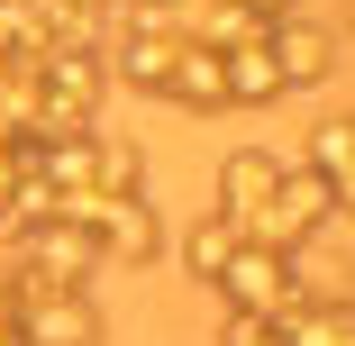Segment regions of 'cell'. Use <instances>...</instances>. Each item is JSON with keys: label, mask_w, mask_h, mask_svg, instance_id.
<instances>
[{"label": "cell", "mask_w": 355, "mask_h": 346, "mask_svg": "<svg viewBox=\"0 0 355 346\" xmlns=\"http://www.w3.org/2000/svg\"><path fill=\"white\" fill-rule=\"evenodd\" d=\"M337 228V200H328V173H310V164H282V182H273V200L246 219V237L255 246H310V237H328Z\"/></svg>", "instance_id": "6da1fadb"}, {"label": "cell", "mask_w": 355, "mask_h": 346, "mask_svg": "<svg viewBox=\"0 0 355 346\" xmlns=\"http://www.w3.org/2000/svg\"><path fill=\"white\" fill-rule=\"evenodd\" d=\"M264 55H273L282 92H319V83H337L346 37H337L328 19H310V10H292V19H273V28H264Z\"/></svg>", "instance_id": "7a4b0ae2"}, {"label": "cell", "mask_w": 355, "mask_h": 346, "mask_svg": "<svg viewBox=\"0 0 355 346\" xmlns=\"http://www.w3.org/2000/svg\"><path fill=\"white\" fill-rule=\"evenodd\" d=\"M19 346H110L101 292H19Z\"/></svg>", "instance_id": "3957f363"}, {"label": "cell", "mask_w": 355, "mask_h": 346, "mask_svg": "<svg viewBox=\"0 0 355 346\" xmlns=\"http://www.w3.org/2000/svg\"><path fill=\"white\" fill-rule=\"evenodd\" d=\"M209 283H219V301H228V310L282 319V310H292V255H282V246H255V237H237V255L209 273Z\"/></svg>", "instance_id": "277c9868"}, {"label": "cell", "mask_w": 355, "mask_h": 346, "mask_svg": "<svg viewBox=\"0 0 355 346\" xmlns=\"http://www.w3.org/2000/svg\"><path fill=\"white\" fill-rule=\"evenodd\" d=\"M92 237H101V264H110V273H146V264H155V255L173 246L146 191H137V200H110V210H101V228H92Z\"/></svg>", "instance_id": "5b68a950"}, {"label": "cell", "mask_w": 355, "mask_h": 346, "mask_svg": "<svg viewBox=\"0 0 355 346\" xmlns=\"http://www.w3.org/2000/svg\"><path fill=\"white\" fill-rule=\"evenodd\" d=\"M273 182H282V155H273V146H237V155H219V210L246 228L264 200H273Z\"/></svg>", "instance_id": "8992f818"}, {"label": "cell", "mask_w": 355, "mask_h": 346, "mask_svg": "<svg viewBox=\"0 0 355 346\" xmlns=\"http://www.w3.org/2000/svg\"><path fill=\"white\" fill-rule=\"evenodd\" d=\"M173 64H182V37H119L110 46V83L146 92V101H173Z\"/></svg>", "instance_id": "52a82bcc"}, {"label": "cell", "mask_w": 355, "mask_h": 346, "mask_svg": "<svg viewBox=\"0 0 355 346\" xmlns=\"http://www.w3.org/2000/svg\"><path fill=\"white\" fill-rule=\"evenodd\" d=\"M173 101L182 110H228V64H219V46H200V37H182V64H173Z\"/></svg>", "instance_id": "ba28073f"}, {"label": "cell", "mask_w": 355, "mask_h": 346, "mask_svg": "<svg viewBox=\"0 0 355 346\" xmlns=\"http://www.w3.org/2000/svg\"><path fill=\"white\" fill-rule=\"evenodd\" d=\"M292 301H355V264L337 246H292Z\"/></svg>", "instance_id": "9c48e42d"}, {"label": "cell", "mask_w": 355, "mask_h": 346, "mask_svg": "<svg viewBox=\"0 0 355 346\" xmlns=\"http://www.w3.org/2000/svg\"><path fill=\"white\" fill-rule=\"evenodd\" d=\"M273 328L282 346H355V301H292Z\"/></svg>", "instance_id": "30bf717a"}, {"label": "cell", "mask_w": 355, "mask_h": 346, "mask_svg": "<svg viewBox=\"0 0 355 346\" xmlns=\"http://www.w3.org/2000/svg\"><path fill=\"white\" fill-rule=\"evenodd\" d=\"M92 191H110V200L146 191V155H137L128 137H110V128H92Z\"/></svg>", "instance_id": "8fae6325"}, {"label": "cell", "mask_w": 355, "mask_h": 346, "mask_svg": "<svg viewBox=\"0 0 355 346\" xmlns=\"http://www.w3.org/2000/svg\"><path fill=\"white\" fill-rule=\"evenodd\" d=\"M219 64H228V110H264V101H282V73H273L264 46H228Z\"/></svg>", "instance_id": "7c38bea8"}, {"label": "cell", "mask_w": 355, "mask_h": 346, "mask_svg": "<svg viewBox=\"0 0 355 346\" xmlns=\"http://www.w3.org/2000/svg\"><path fill=\"white\" fill-rule=\"evenodd\" d=\"M237 237H246V228H237L228 210H209V219H191V228H182V273H200V283H209V273H219V264L237 255Z\"/></svg>", "instance_id": "4fadbf2b"}, {"label": "cell", "mask_w": 355, "mask_h": 346, "mask_svg": "<svg viewBox=\"0 0 355 346\" xmlns=\"http://www.w3.org/2000/svg\"><path fill=\"white\" fill-rule=\"evenodd\" d=\"M301 164H310V173H337V164H355V110H337V119H319V128H310Z\"/></svg>", "instance_id": "5bb4252c"}, {"label": "cell", "mask_w": 355, "mask_h": 346, "mask_svg": "<svg viewBox=\"0 0 355 346\" xmlns=\"http://www.w3.org/2000/svg\"><path fill=\"white\" fill-rule=\"evenodd\" d=\"M219 346H282V328H273V319H255V310H228Z\"/></svg>", "instance_id": "9a60e30c"}, {"label": "cell", "mask_w": 355, "mask_h": 346, "mask_svg": "<svg viewBox=\"0 0 355 346\" xmlns=\"http://www.w3.org/2000/svg\"><path fill=\"white\" fill-rule=\"evenodd\" d=\"M328 200H337V219H355V164H337V173H328Z\"/></svg>", "instance_id": "2e32d148"}, {"label": "cell", "mask_w": 355, "mask_h": 346, "mask_svg": "<svg viewBox=\"0 0 355 346\" xmlns=\"http://www.w3.org/2000/svg\"><path fill=\"white\" fill-rule=\"evenodd\" d=\"M237 10H255V19L273 28V19H292V10H301V0H237Z\"/></svg>", "instance_id": "e0dca14e"}, {"label": "cell", "mask_w": 355, "mask_h": 346, "mask_svg": "<svg viewBox=\"0 0 355 346\" xmlns=\"http://www.w3.org/2000/svg\"><path fill=\"white\" fill-rule=\"evenodd\" d=\"M0 328H19V292L10 283H0Z\"/></svg>", "instance_id": "ac0fdd59"}, {"label": "cell", "mask_w": 355, "mask_h": 346, "mask_svg": "<svg viewBox=\"0 0 355 346\" xmlns=\"http://www.w3.org/2000/svg\"><path fill=\"white\" fill-rule=\"evenodd\" d=\"M0 346H19V337H10V328H0Z\"/></svg>", "instance_id": "d6986e66"}]
</instances>
